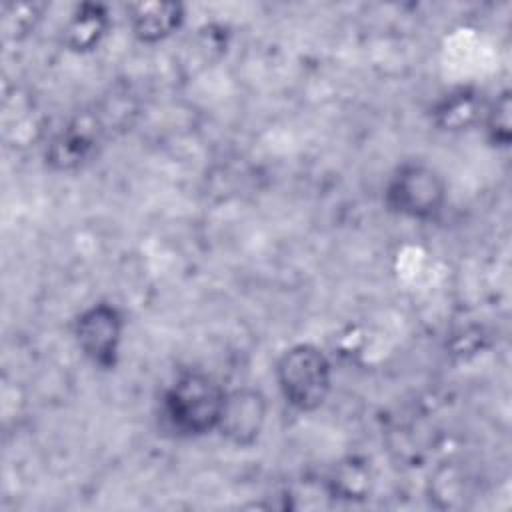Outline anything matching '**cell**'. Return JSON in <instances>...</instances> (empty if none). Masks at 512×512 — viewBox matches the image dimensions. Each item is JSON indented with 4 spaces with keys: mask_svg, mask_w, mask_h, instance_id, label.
I'll list each match as a JSON object with an SVG mask.
<instances>
[{
    "mask_svg": "<svg viewBox=\"0 0 512 512\" xmlns=\"http://www.w3.org/2000/svg\"><path fill=\"white\" fill-rule=\"evenodd\" d=\"M486 102L472 86H460L440 96L432 106V122L444 132H462L482 120Z\"/></svg>",
    "mask_w": 512,
    "mask_h": 512,
    "instance_id": "cell-9",
    "label": "cell"
},
{
    "mask_svg": "<svg viewBox=\"0 0 512 512\" xmlns=\"http://www.w3.org/2000/svg\"><path fill=\"white\" fill-rule=\"evenodd\" d=\"M72 334L78 350L92 366L112 370L120 354L124 316L112 302H94L74 318Z\"/></svg>",
    "mask_w": 512,
    "mask_h": 512,
    "instance_id": "cell-5",
    "label": "cell"
},
{
    "mask_svg": "<svg viewBox=\"0 0 512 512\" xmlns=\"http://www.w3.org/2000/svg\"><path fill=\"white\" fill-rule=\"evenodd\" d=\"M480 124H482L486 142L492 148L506 150L510 146V142H512V102H510L508 88L498 92L492 102H486Z\"/></svg>",
    "mask_w": 512,
    "mask_h": 512,
    "instance_id": "cell-10",
    "label": "cell"
},
{
    "mask_svg": "<svg viewBox=\"0 0 512 512\" xmlns=\"http://www.w3.org/2000/svg\"><path fill=\"white\" fill-rule=\"evenodd\" d=\"M106 126L96 112H78L58 128L46 148L44 162L50 170L70 174L88 166L100 154Z\"/></svg>",
    "mask_w": 512,
    "mask_h": 512,
    "instance_id": "cell-4",
    "label": "cell"
},
{
    "mask_svg": "<svg viewBox=\"0 0 512 512\" xmlns=\"http://www.w3.org/2000/svg\"><path fill=\"white\" fill-rule=\"evenodd\" d=\"M184 18V6L172 0H146L126 6L128 28L142 44H156L170 38L182 28Z\"/></svg>",
    "mask_w": 512,
    "mask_h": 512,
    "instance_id": "cell-7",
    "label": "cell"
},
{
    "mask_svg": "<svg viewBox=\"0 0 512 512\" xmlns=\"http://www.w3.org/2000/svg\"><path fill=\"white\" fill-rule=\"evenodd\" d=\"M274 378L286 404L298 412H314L330 396L332 364L320 346L298 342L278 356Z\"/></svg>",
    "mask_w": 512,
    "mask_h": 512,
    "instance_id": "cell-2",
    "label": "cell"
},
{
    "mask_svg": "<svg viewBox=\"0 0 512 512\" xmlns=\"http://www.w3.org/2000/svg\"><path fill=\"white\" fill-rule=\"evenodd\" d=\"M228 390L204 370L180 372L164 390L160 414L170 432L198 438L218 428Z\"/></svg>",
    "mask_w": 512,
    "mask_h": 512,
    "instance_id": "cell-1",
    "label": "cell"
},
{
    "mask_svg": "<svg viewBox=\"0 0 512 512\" xmlns=\"http://www.w3.org/2000/svg\"><path fill=\"white\" fill-rule=\"evenodd\" d=\"M268 418L266 396L252 386L228 390L218 422L222 438L236 448H250L258 442Z\"/></svg>",
    "mask_w": 512,
    "mask_h": 512,
    "instance_id": "cell-6",
    "label": "cell"
},
{
    "mask_svg": "<svg viewBox=\"0 0 512 512\" xmlns=\"http://www.w3.org/2000/svg\"><path fill=\"white\" fill-rule=\"evenodd\" d=\"M110 30V12L100 2H80L62 26V44L74 54L96 50Z\"/></svg>",
    "mask_w": 512,
    "mask_h": 512,
    "instance_id": "cell-8",
    "label": "cell"
},
{
    "mask_svg": "<svg viewBox=\"0 0 512 512\" xmlns=\"http://www.w3.org/2000/svg\"><path fill=\"white\" fill-rule=\"evenodd\" d=\"M448 198L444 176L424 160H406L394 168L384 186L390 212L418 222L436 220Z\"/></svg>",
    "mask_w": 512,
    "mask_h": 512,
    "instance_id": "cell-3",
    "label": "cell"
},
{
    "mask_svg": "<svg viewBox=\"0 0 512 512\" xmlns=\"http://www.w3.org/2000/svg\"><path fill=\"white\" fill-rule=\"evenodd\" d=\"M46 4L42 2H12L2 6V30L6 38L22 40L38 26Z\"/></svg>",
    "mask_w": 512,
    "mask_h": 512,
    "instance_id": "cell-11",
    "label": "cell"
}]
</instances>
